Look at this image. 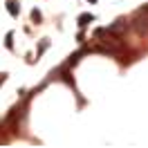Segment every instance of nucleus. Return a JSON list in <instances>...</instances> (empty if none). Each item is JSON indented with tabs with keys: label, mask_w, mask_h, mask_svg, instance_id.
<instances>
[{
	"label": "nucleus",
	"mask_w": 148,
	"mask_h": 148,
	"mask_svg": "<svg viewBox=\"0 0 148 148\" xmlns=\"http://www.w3.org/2000/svg\"><path fill=\"white\" fill-rule=\"evenodd\" d=\"M7 11H9L11 16H18V2H16V0H7Z\"/></svg>",
	"instance_id": "nucleus-1"
},
{
	"label": "nucleus",
	"mask_w": 148,
	"mask_h": 148,
	"mask_svg": "<svg viewBox=\"0 0 148 148\" xmlns=\"http://www.w3.org/2000/svg\"><path fill=\"white\" fill-rule=\"evenodd\" d=\"M92 18H94L92 14H81V16H79V27H85V25H88Z\"/></svg>",
	"instance_id": "nucleus-2"
},
{
	"label": "nucleus",
	"mask_w": 148,
	"mask_h": 148,
	"mask_svg": "<svg viewBox=\"0 0 148 148\" xmlns=\"http://www.w3.org/2000/svg\"><path fill=\"white\" fill-rule=\"evenodd\" d=\"M83 56V52H76V54H72L70 56V61H67V67H72V65H76V61Z\"/></svg>",
	"instance_id": "nucleus-3"
},
{
	"label": "nucleus",
	"mask_w": 148,
	"mask_h": 148,
	"mask_svg": "<svg viewBox=\"0 0 148 148\" xmlns=\"http://www.w3.org/2000/svg\"><path fill=\"white\" fill-rule=\"evenodd\" d=\"M5 45H7V49H11V47H14V32H9V34H7V38H5Z\"/></svg>",
	"instance_id": "nucleus-4"
},
{
	"label": "nucleus",
	"mask_w": 148,
	"mask_h": 148,
	"mask_svg": "<svg viewBox=\"0 0 148 148\" xmlns=\"http://www.w3.org/2000/svg\"><path fill=\"white\" fill-rule=\"evenodd\" d=\"M32 20H34V23H40V11L38 9H32Z\"/></svg>",
	"instance_id": "nucleus-5"
},
{
	"label": "nucleus",
	"mask_w": 148,
	"mask_h": 148,
	"mask_svg": "<svg viewBox=\"0 0 148 148\" xmlns=\"http://www.w3.org/2000/svg\"><path fill=\"white\" fill-rule=\"evenodd\" d=\"M47 47H49V40H43V43L38 45V54H43V52H45Z\"/></svg>",
	"instance_id": "nucleus-6"
},
{
	"label": "nucleus",
	"mask_w": 148,
	"mask_h": 148,
	"mask_svg": "<svg viewBox=\"0 0 148 148\" xmlns=\"http://www.w3.org/2000/svg\"><path fill=\"white\" fill-rule=\"evenodd\" d=\"M5 79H7V74H5V72H0V85H2V81H5Z\"/></svg>",
	"instance_id": "nucleus-7"
},
{
	"label": "nucleus",
	"mask_w": 148,
	"mask_h": 148,
	"mask_svg": "<svg viewBox=\"0 0 148 148\" xmlns=\"http://www.w3.org/2000/svg\"><path fill=\"white\" fill-rule=\"evenodd\" d=\"M88 2H97V0H88Z\"/></svg>",
	"instance_id": "nucleus-8"
}]
</instances>
